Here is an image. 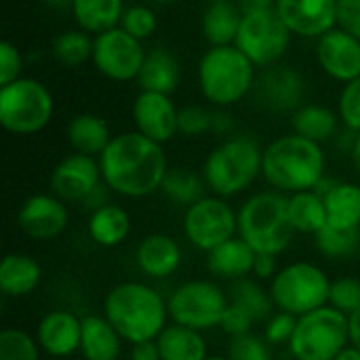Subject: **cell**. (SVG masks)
<instances>
[{"label": "cell", "mask_w": 360, "mask_h": 360, "mask_svg": "<svg viewBox=\"0 0 360 360\" xmlns=\"http://www.w3.org/2000/svg\"><path fill=\"white\" fill-rule=\"evenodd\" d=\"M329 306L344 314H354L360 308V281L354 276H342L331 281L329 289Z\"/></svg>", "instance_id": "40"}, {"label": "cell", "mask_w": 360, "mask_h": 360, "mask_svg": "<svg viewBox=\"0 0 360 360\" xmlns=\"http://www.w3.org/2000/svg\"><path fill=\"white\" fill-rule=\"evenodd\" d=\"M331 281L321 266L312 262H293L276 272L270 281L274 308L293 316H304L329 304Z\"/></svg>", "instance_id": "8"}, {"label": "cell", "mask_w": 360, "mask_h": 360, "mask_svg": "<svg viewBox=\"0 0 360 360\" xmlns=\"http://www.w3.org/2000/svg\"><path fill=\"white\" fill-rule=\"evenodd\" d=\"M251 59L236 46H211L198 63V82L207 101L228 108L240 101L255 82Z\"/></svg>", "instance_id": "6"}, {"label": "cell", "mask_w": 360, "mask_h": 360, "mask_svg": "<svg viewBox=\"0 0 360 360\" xmlns=\"http://www.w3.org/2000/svg\"><path fill=\"white\" fill-rule=\"evenodd\" d=\"M68 141L78 154L101 156L112 141L108 122L95 114H78L68 124Z\"/></svg>", "instance_id": "27"}, {"label": "cell", "mask_w": 360, "mask_h": 360, "mask_svg": "<svg viewBox=\"0 0 360 360\" xmlns=\"http://www.w3.org/2000/svg\"><path fill=\"white\" fill-rule=\"evenodd\" d=\"M226 356L230 360H272V352H270V344L266 342V338L255 335L251 331L245 335L230 338Z\"/></svg>", "instance_id": "39"}, {"label": "cell", "mask_w": 360, "mask_h": 360, "mask_svg": "<svg viewBox=\"0 0 360 360\" xmlns=\"http://www.w3.org/2000/svg\"><path fill=\"white\" fill-rule=\"evenodd\" d=\"M276 13L291 34L306 38H321L338 27V0H276Z\"/></svg>", "instance_id": "16"}, {"label": "cell", "mask_w": 360, "mask_h": 360, "mask_svg": "<svg viewBox=\"0 0 360 360\" xmlns=\"http://www.w3.org/2000/svg\"><path fill=\"white\" fill-rule=\"evenodd\" d=\"M53 95L34 78L0 86V124L15 135H34L53 118Z\"/></svg>", "instance_id": "9"}, {"label": "cell", "mask_w": 360, "mask_h": 360, "mask_svg": "<svg viewBox=\"0 0 360 360\" xmlns=\"http://www.w3.org/2000/svg\"><path fill=\"white\" fill-rule=\"evenodd\" d=\"M335 360H360V352L356 350V348H352V346H348L340 356Z\"/></svg>", "instance_id": "55"}, {"label": "cell", "mask_w": 360, "mask_h": 360, "mask_svg": "<svg viewBox=\"0 0 360 360\" xmlns=\"http://www.w3.org/2000/svg\"><path fill=\"white\" fill-rule=\"evenodd\" d=\"M253 325H255V319H253L247 310H243L240 306H236V304H232V302L228 304V308H226V312H224V319H221V323H219V327L224 329V333H228L230 338L251 333Z\"/></svg>", "instance_id": "45"}, {"label": "cell", "mask_w": 360, "mask_h": 360, "mask_svg": "<svg viewBox=\"0 0 360 360\" xmlns=\"http://www.w3.org/2000/svg\"><path fill=\"white\" fill-rule=\"evenodd\" d=\"M108 186H105V181H101L84 200H82V205L86 207V209H91V213L93 211H97L99 207H103V205H108Z\"/></svg>", "instance_id": "50"}, {"label": "cell", "mask_w": 360, "mask_h": 360, "mask_svg": "<svg viewBox=\"0 0 360 360\" xmlns=\"http://www.w3.org/2000/svg\"><path fill=\"white\" fill-rule=\"evenodd\" d=\"M179 78H181V70L177 57L162 46L146 53L141 72L137 76L143 91H154L165 95H171L177 89Z\"/></svg>", "instance_id": "26"}, {"label": "cell", "mask_w": 360, "mask_h": 360, "mask_svg": "<svg viewBox=\"0 0 360 360\" xmlns=\"http://www.w3.org/2000/svg\"><path fill=\"white\" fill-rule=\"evenodd\" d=\"M287 215L293 232L314 236L327 226V207L325 198L314 190L295 192L287 200Z\"/></svg>", "instance_id": "30"}, {"label": "cell", "mask_w": 360, "mask_h": 360, "mask_svg": "<svg viewBox=\"0 0 360 360\" xmlns=\"http://www.w3.org/2000/svg\"><path fill=\"white\" fill-rule=\"evenodd\" d=\"M293 129L297 135L323 143L338 131V116L325 105H302L293 114Z\"/></svg>", "instance_id": "34"}, {"label": "cell", "mask_w": 360, "mask_h": 360, "mask_svg": "<svg viewBox=\"0 0 360 360\" xmlns=\"http://www.w3.org/2000/svg\"><path fill=\"white\" fill-rule=\"evenodd\" d=\"M291 30L285 25L276 8L243 13L236 36V46L251 59L253 65H274L287 51Z\"/></svg>", "instance_id": "11"}, {"label": "cell", "mask_w": 360, "mask_h": 360, "mask_svg": "<svg viewBox=\"0 0 360 360\" xmlns=\"http://www.w3.org/2000/svg\"><path fill=\"white\" fill-rule=\"evenodd\" d=\"M287 200L278 190L257 192L238 209V236L255 253L281 255L289 247L295 232L289 224Z\"/></svg>", "instance_id": "5"}, {"label": "cell", "mask_w": 360, "mask_h": 360, "mask_svg": "<svg viewBox=\"0 0 360 360\" xmlns=\"http://www.w3.org/2000/svg\"><path fill=\"white\" fill-rule=\"evenodd\" d=\"M264 150L253 137L236 135L219 143L202 167V179L215 196L230 198L245 192L262 173Z\"/></svg>", "instance_id": "4"}, {"label": "cell", "mask_w": 360, "mask_h": 360, "mask_svg": "<svg viewBox=\"0 0 360 360\" xmlns=\"http://www.w3.org/2000/svg\"><path fill=\"white\" fill-rule=\"evenodd\" d=\"M240 21L243 11L232 0L209 2L202 15V34L211 42V46H228L236 42Z\"/></svg>", "instance_id": "28"}, {"label": "cell", "mask_w": 360, "mask_h": 360, "mask_svg": "<svg viewBox=\"0 0 360 360\" xmlns=\"http://www.w3.org/2000/svg\"><path fill=\"white\" fill-rule=\"evenodd\" d=\"M82 319L70 310L46 312L36 327V342L40 350L53 359H68L80 352Z\"/></svg>", "instance_id": "19"}, {"label": "cell", "mask_w": 360, "mask_h": 360, "mask_svg": "<svg viewBox=\"0 0 360 360\" xmlns=\"http://www.w3.org/2000/svg\"><path fill=\"white\" fill-rule=\"evenodd\" d=\"M53 55L65 68H78L93 59V38L84 30L61 32L53 40Z\"/></svg>", "instance_id": "36"}, {"label": "cell", "mask_w": 360, "mask_h": 360, "mask_svg": "<svg viewBox=\"0 0 360 360\" xmlns=\"http://www.w3.org/2000/svg\"><path fill=\"white\" fill-rule=\"evenodd\" d=\"M143 59L146 51L141 46V40L131 36L120 25L93 38V63L110 80H135L141 72Z\"/></svg>", "instance_id": "13"}, {"label": "cell", "mask_w": 360, "mask_h": 360, "mask_svg": "<svg viewBox=\"0 0 360 360\" xmlns=\"http://www.w3.org/2000/svg\"><path fill=\"white\" fill-rule=\"evenodd\" d=\"M262 175L283 194L314 190L325 175V152L297 133L278 137L264 150Z\"/></svg>", "instance_id": "3"}, {"label": "cell", "mask_w": 360, "mask_h": 360, "mask_svg": "<svg viewBox=\"0 0 360 360\" xmlns=\"http://www.w3.org/2000/svg\"><path fill=\"white\" fill-rule=\"evenodd\" d=\"M72 15L80 30L97 36L122 21L124 0H74Z\"/></svg>", "instance_id": "31"}, {"label": "cell", "mask_w": 360, "mask_h": 360, "mask_svg": "<svg viewBox=\"0 0 360 360\" xmlns=\"http://www.w3.org/2000/svg\"><path fill=\"white\" fill-rule=\"evenodd\" d=\"M352 162H354V169L360 173V133H356L352 141Z\"/></svg>", "instance_id": "54"}, {"label": "cell", "mask_w": 360, "mask_h": 360, "mask_svg": "<svg viewBox=\"0 0 360 360\" xmlns=\"http://www.w3.org/2000/svg\"><path fill=\"white\" fill-rule=\"evenodd\" d=\"M162 360H205L209 356L202 331L171 323L156 338Z\"/></svg>", "instance_id": "25"}, {"label": "cell", "mask_w": 360, "mask_h": 360, "mask_svg": "<svg viewBox=\"0 0 360 360\" xmlns=\"http://www.w3.org/2000/svg\"><path fill=\"white\" fill-rule=\"evenodd\" d=\"M21 53L13 42H2L0 44V86L11 84L13 80L21 78Z\"/></svg>", "instance_id": "46"}, {"label": "cell", "mask_w": 360, "mask_h": 360, "mask_svg": "<svg viewBox=\"0 0 360 360\" xmlns=\"http://www.w3.org/2000/svg\"><path fill=\"white\" fill-rule=\"evenodd\" d=\"M234 122L230 118V114L226 112H213V124H211V131L219 133V135H228L232 131Z\"/></svg>", "instance_id": "51"}, {"label": "cell", "mask_w": 360, "mask_h": 360, "mask_svg": "<svg viewBox=\"0 0 360 360\" xmlns=\"http://www.w3.org/2000/svg\"><path fill=\"white\" fill-rule=\"evenodd\" d=\"M255 93L262 105L276 112H287L300 108L306 93V82L293 68L278 65L259 76L255 82Z\"/></svg>", "instance_id": "20"}, {"label": "cell", "mask_w": 360, "mask_h": 360, "mask_svg": "<svg viewBox=\"0 0 360 360\" xmlns=\"http://www.w3.org/2000/svg\"><path fill=\"white\" fill-rule=\"evenodd\" d=\"M120 27L127 30L131 36H135L137 40H146L154 34L156 30V15L152 8L143 6V4H137V6H129L124 8V15H122V21H120Z\"/></svg>", "instance_id": "41"}, {"label": "cell", "mask_w": 360, "mask_h": 360, "mask_svg": "<svg viewBox=\"0 0 360 360\" xmlns=\"http://www.w3.org/2000/svg\"><path fill=\"white\" fill-rule=\"evenodd\" d=\"M103 316L127 344L156 340L171 319L167 300L139 281H124L112 287L103 300Z\"/></svg>", "instance_id": "2"}, {"label": "cell", "mask_w": 360, "mask_h": 360, "mask_svg": "<svg viewBox=\"0 0 360 360\" xmlns=\"http://www.w3.org/2000/svg\"><path fill=\"white\" fill-rule=\"evenodd\" d=\"M184 232L194 249L209 253L238 234V213L221 196H205L186 209Z\"/></svg>", "instance_id": "12"}, {"label": "cell", "mask_w": 360, "mask_h": 360, "mask_svg": "<svg viewBox=\"0 0 360 360\" xmlns=\"http://www.w3.org/2000/svg\"><path fill=\"white\" fill-rule=\"evenodd\" d=\"M131 360H162L160 359V350L156 340L150 342H139V344H131Z\"/></svg>", "instance_id": "49"}, {"label": "cell", "mask_w": 360, "mask_h": 360, "mask_svg": "<svg viewBox=\"0 0 360 360\" xmlns=\"http://www.w3.org/2000/svg\"><path fill=\"white\" fill-rule=\"evenodd\" d=\"M135 262L141 274L150 278H169L181 266V247L167 234H150L139 240Z\"/></svg>", "instance_id": "21"}, {"label": "cell", "mask_w": 360, "mask_h": 360, "mask_svg": "<svg viewBox=\"0 0 360 360\" xmlns=\"http://www.w3.org/2000/svg\"><path fill=\"white\" fill-rule=\"evenodd\" d=\"M40 346L23 329L6 327L0 331V360H40Z\"/></svg>", "instance_id": "38"}, {"label": "cell", "mask_w": 360, "mask_h": 360, "mask_svg": "<svg viewBox=\"0 0 360 360\" xmlns=\"http://www.w3.org/2000/svg\"><path fill=\"white\" fill-rule=\"evenodd\" d=\"M255 251L238 234L207 253V270L221 281H238L253 274Z\"/></svg>", "instance_id": "22"}, {"label": "cell", "mask_w": 360, "mask_h": 360, "mask_svg": "<svg viewBox=\"0 0 360 360\" xmlns=\"http://www.w3.org/2000/svg\"><path fill=\"white\" fill-rule=\"evenodd\" d=\"M316 59L331 78L350 82L360 76V40L342 27H333L319 38Z\"/></svg>", "instance_id": "18"}, {"label": "cell", "mask_w": 360, "mask_h": 360, "mask_svg": "<svg viewBox=\"0 0 360 360\" xmlns=\"http://www.w3.org/2000/svg\"><path fill=\"white\" fill-rule=\"evenodd\" d=\"M177 116L179 110L171 101V95L165 93L141 91L133 103V120L137 131L156 143H165L179 133Z\"/></svg>", "instance_id": "17"}, {"label": "cell", "mask_w": 360, "mask_h": 360, "mask_svg": "<svg viewBox=\"0 0 360 360\" xmlns=\"http://www.w3.org/2000/svg\"><path fill=\"white\" fill-rule=\"evenodd\" d=\"M276 257L278 255H270V253H257L255 255V264H253V276L257 281H272L278 272L276 266Z\"/></svg>", "instance_id": "48"}, {"label": "cell", "mask_w": 360, "mask_h": 360, "mask_svg": "<svg viewBox=\"0 0 360 360\" xmlns=\"http://www.w3.org/2000/svg\"><path fill=\"white\" fill-rule=\"evenodd\" d=\"M152 2H158V4H167V2H175V0H152Z\"/></svg>", "instance_id": "58"}, {"label": "cell", "mask_w": 360, "mask_h": 360, "mask_svg": "<svg viewBox=\"0 0 360 360\" xmlns=\"http://www.w3.org/2000/svg\"><path fill=\"white\" fill-rule=\"evenodd\" d=\"M74 0H44V4H49L51 8H72Z\"/></svg>", "instance_id": "56"}, {"label": "cell", "mask_w": 360, "mask_h": 360, "mask_svg": "<svg viewBox=\"0 0 360 360\" xmlns=\"http://www.w3.org/2000/svg\"><path fill=\"white\" fill-rule=\"evenodd\" d=\"M42 281L40 264L25 253H8L0 262V291L6 297H25Z\"/></svg>", "instance_id": "23"}, {"label": "cell", "mask_w": 360, "mask_h": 360, "mask_svg": "<svg viewBox=\"0 0 360 360\" xmlns=\"http://www.w3.org/2000/svg\"><path fill=\"white\" fill-rule=\"evenodd\" d=\"M205 186L207 181L200 179L196 173L186 169H169L165 175V181L160 186L162 194L171 198L177 205H194L200 198H205Z\"/></svg>", "instance_id": "35"}, {"label": "cell", "mask_w": 360, "mask_h": 360, "mask_svg": "<svg viewBox=\"0 0 360 360\" xmlns=\"http://www.w3.org/2000/svg\"><path fill=\"white\" fill-rule=\"evenodd\" d=\"M314 245L321 255L329 259H344L354 255L360 249V230H340L325 226L314 234Z\"/></svg>", "instance_id": "37"}, {"label": "cell", "mask_w": 360, "mask_h": 360, "mask_svg": "<svg viewBox=\"0 0 360 360\" xmlns=\"http://www.w3.org/2000/svg\"><path fill=\"white\" fill-rule=\"evenodd\" d=\"M238 6L243 13L268 11V8H276V0H238Z\"/></svg>", "instance_id": "52"}, {"label": "cell", "mask_w": 360, "mask_h": 360, "mask_svg": "<svg viewBox=\"0 0 360 360\" xmlns=\"http://www.w3.org/2000/svg\"><path fill=\"white\" fill-rule=\"evenodd\" d=\"M131 232V217L118 205H103L89 217V236L95 245L112 249L127 240Z\"/></svg>", "instance_id": "29"}, {"label": "cell", "mask_w": 360, "mask_h": 360, "mask_svg": "<svg viewBox=\"0 0 360 360\" xmlns=\"http://www.w3.org/2000/svg\"><path fill=\"white\" fill-rule=\"evenodd\" d=\"M101 181L99 160L78 152L65 156L51 173V190L63 202H82Z\"/></svg>", "instance_id": "14"}, {"label": "cell", "mask_w": 360, "mask_h": 360, "mask_svg": "<svg viewBox=\"0 0 360 360\" xmlns=\"http://www.w3.org/2000/svg\"><path fill=\"white\" fill-rule=\"evenodd\" d=\"M167 304L173 323L209 331L219 327L230 297L213 281H188L171 291Z\"/></svg>", "instance_id": "10"}, {"label": "cell", "mask_w": 360, "mask_h": 360, "mask_svg": "<svg viewBox=\"0 0 360 360\" xmlns=\"http://www.w3.org/2000/svg\"><path fill=\"white\" fill-rule=\"evenodd\" d=\"M350 346L360 352V308L350 314Z\"/></svg>", "instance_id": "53"}, {"label": "cell", "mask_w": 360, "mask_h": 360, "mask_svg": "<svg viewBox=\"0 0 360 360\" xmlns=\"http://www.w3.org/2000/svg\"><path fill=\"white\" fill-rule=\"evenodd\" d=\"M205 360H230V359H228V356H217V354H215V356H211V354H209Z\"/></svg>", "instance_id": "57"}, {"label": "cell", "mask_w": 360, "mask_h": 360, "mask_svg": "<svg viewBox=\"0 0 360 360\" xmlns=\"http://www.w3.org/2000/svg\"><path fill=\"white\" fill-rule=\"evenodd\" d=\"M211 124H213V114L198 105H188L179 110L177 127H179V133L188 137H196L205 131H211Z\"/></svg>", "instance_id": "44"}, {"label": "cell", "mask_w": 360, "mask_h": 360, "mask_svg": "<svg viewBox=\"0 0 360 360\" xmlns=\"http://www.w3.org/2000/svg\"><path fill=\"white\" fill-rule=\"evenodd\" d=\"M340 118L352 133H360V76L346 82V86L342 91Z\"/></svg>", "instance_id": "42"}, {"label": "cell", "mask_w": 360, "mask_h": 360, "mask_svg": "<svg viewBox=\"0 0 360 360\" xmlns=\"http://www.w3.org/2000/svg\"><path fill=\"white\" fill-rule=\"evenodd\" d=\"M105 186L127 198H143L160 190L169 171L162 143L152 141L139 131L112 137L99 156Z\"/></svg>", "instance_id": "1"}, {"label": "cell", "mask_w": 360, "mask_h": 360, "mask_svg": "<svg viewBox=\"0 0 360 360\" xmlns=\"http://www.w3.org/2000/svg\"><path fill=\"white\" fill-rule=\"evenodd\" d=\"M327 226L340 230H360V186L340 181L327 196Z\"/></svg>", "instance_id": "32"}, {"label": "cell", "mask_w": 360, "mask_h": 360, "mask_svg": "<svg viewBox=\"0 0 360 360\" xmlns=\"http://www.w3.org/2000/svg\"><path fill=\"white\" fill-rule=\"evenodd\" d=\"M228 297H230L232 304H236L243 310H247L255 319V323L268 321L272 316L274 302H272L270 289H264L257 278L245 276V278L232 281Z\"/></svg>", "instance_id": "33"}, {"label": "cell", "mask_w": 360, "mask_h": 360, "mask_svg": "<svg viewBox=\"0 0 360 360\" xmlns=\"http://www.w3.org/2000/svg\"><path fill=\"white\" fill-rule=\"evenodd\" d=\"M297 325V316L289 314V312H276L266 321V329H264V338L270 346H289L293 331Z\"/></svg>", "instance_id": "43"}, {"label": "cell", "mask_w": 360, "mask_h": 360, "mask_svg": "<svg viewBox=\"0 0 360 360\" xmlns=\"http://www.w3.org/2000/svg\"><path fill=\"white\" fill-rule=\"evenodd\" d=\"M122 342L124 340L105 316L89 314L82 319L80 354L84 360H118Z\"/></svg>", "instance_id": "24"}, {"label": "cell", "mask_w": 360, "mask_h": 360, "mask_svg": "<svg viewBox=\"0 0 360 360\" xmlns=\"http://www.w3.org/2000/svg\"><path fill=\"white\" fill-rule=\"evenodd\" d=\"M338 25L360 40V0H338Z\"/></svg>", "instance_id": "47"}, {"label": "cell", "mask_w": 360, "mask_h": 360, "mask_svg": "<svg viewBox=\"0 0 360 360\" xmlns=\"http://www.w3.org/2000/svg\"><path fill=\"white\" fill-rule=\"evenodd\" d=\"M207 2H224V0H207Z\"/></svg>", "instance_id": "59"}, {"label": "cell", "mask_w": 360, "mask_h": 360, "mask_svg": "<svg viewBox=\"0 0 360 360\" xmlns=\"http://www.w3.org/2000/svg\"><path fill=\"white\" fill-rule=\"evenodd\" d=\"M19 228L36 240H51L65 232L70 224L68 207L55 194H34L30 196L19 213H17Z\"/></svg>", "instance_id": "15"}, {"label": "cell", "mask_w": 360, "mask_h": 360, "mask_svg": "<svg viewBox=\"0 0 360 360\" xmlns=\"http://www.w3.org/2000/svg\"><path fill=\"white\" fill-rule=\"evenodd\" d=\"M350 346V316L333 306L297 319L289 352L295 360H335Z\"/></svg>", "instance_id": "7"}]
</instances>
